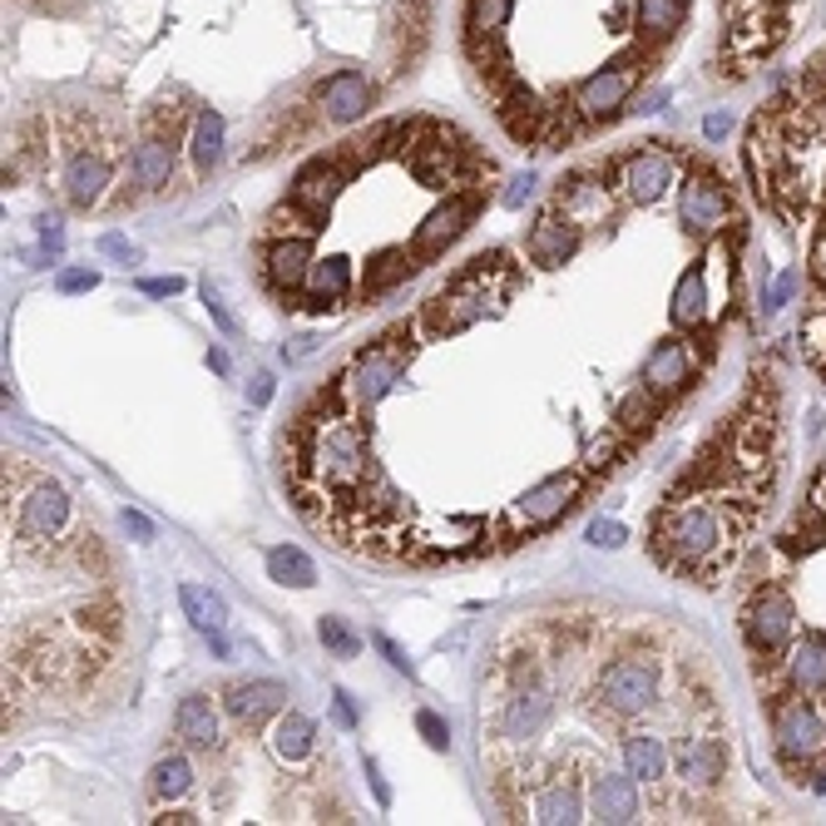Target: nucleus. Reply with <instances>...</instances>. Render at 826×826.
<instances>
[{"label":"nucleus","instance_id":"14","mask_svg":"<svg viewBox=\"0 0 826 826\" xmlns=\"http://www.w3.org/2000/svg\"><path fill=\"white\" fill-rule=\"evenodd\" d=\"M743 629H747V643L757 653H777L782 643L792 639V599L787 595L752 599L747 613H743Z\"/></svg>","mask_w":826,"mask_h":826},{"label":"nucleus","instance_id":"30","mask_svg":"<svg viewBox=\"0 0 826 826\" xmlns=\"http://www.w3.org/2000/svg\"><path fill=\"white\" fill-rule=\"evenodd\" d=\"M188 149H194V164L198 174H208V168L224 158V114L218 110H198L194 120V140H188Z\"/></svg>","mask_w":826,"mask_h":826},{"label":"nucleus","instance_id":"22","mask_svg":"<svg viewBox=\"0 0 826 826\" xmlns=\"http://www.w3.org/2000/svg\"><path fill=\"white\" fill-rule=\"evenodd\" d=\"M307 272H312V248H307V238H282L268 248V278L278 292L307 288Z\"/></svg>","mask_w":826,"mask_h":826},{"label":"nucleus","instance_id":"4","mask_svg":"<svg viewBox=\"0 0 826 826\" xmlns=\"http://www.w3.org/2000/svg\"><path fill=\"white\" fill-rule=\"evenodd\" d=\"M723 545V515L713 505H678L659 525V549L673 565H698Z\"/></svg>","mask_w":826,"mask_h":826},{"label":"nucleus","instance_id":"40","mask_svg":"<svg viewBox=\"0 0 826 826\" xmlns=\"http://www.w3.org/2000/svg\"><path fill=\"white\" fill-rule=\"evenodd\" d=\"M401 278H411V252H381L372 262V272H366V292H386Z\"/></svg>","mask_w":826,"mask_h":826},{"label":"nucleus","instance_id":"27","mask_svg":"<svg viewBox=\"0 0 826 826\" xmlns=\"http://www.w3.org/2000/svg\"><path fill=\"white\" fill-rule=\"evenodd\" d=\"M268 579L288 589H312L317 585V565L302 555L298 545H272L268 549Z\"/></svg>","mask_w":826,"mask_h":826},{"label":"nucleus","instance_id":"2","mask_svg":"<svg viewBox=\"0 0 826 826\" xmlns=\"http://www.w3.org/2000/svg\"><path fill=\"white\" fill-rule=\"evenodd\" d=\"M500 262H505L500 252H495V258H475L471 268H465L446 292H441V298H431L426 302V327H431V332H436V337L465 332V327H475L481 317L500 312L505 292L491 282V278H500Z\"/></svg>","mask_w":826,"mask_h":826},{"label":"nucleus","instance_id":"47","mask_svg":"<svg viewBox=\"0 0 826 826\" xmlns=\"http://www.w3.org/2000/svg\"><path fill=\"white\" fill-rule=\"evenodd\" d=\"M100 252H104V258H120V262H134V258H140V248H134L130 238H120V233H104V238H100Z\"/></svg>","mask_w":826,"mask_h":826},{"label":"nucleus","instance_id":"25","mask_svg":"<svg viewBox=\"0 0 826 826\" xmlns=\"http://www.w3.org/2000/svg\"><path fill=\"white\" fill-rule=\"evenodd\" d=\"M130 178L140 188H164L168 178H174V144L158 140V134H154V140H144L140 149L130 154Z\"/></svg>","mask_w":826,"mask_h":826},{"label":"nucleus","instance_id":"13","mask_svg":"<svg viewBox=\"0 0 826 826\" xmlns=\"http://www.w3.org/2000/svg\"><path fill=\"white\" fill-rule=\"evenodd\" d=\"M589 812H595V822H633L639 817V777H633L629 767L623 772H599L595 782H589Z\"/></svg>","mask_w":826,"mask_h":826},{"label":"nucleus","instance_id":"29","mask_svg":"<svg viewBox=\"0 0 826 826\" xmlns=\"http://www.w3.org/2000/svg\"><path fill=\"white\" fill-rule=\"evenodd\" d=\"M792 683L802 688V693H826V643L822 639H802L797 649H792Z\"/></svg>","mask_w":826,"mask_h":826},{"label":"nucleus","instance_id":"1","mask_svg":"<svg viewBox=\"0 0 826 826\" xmlns=\"http://www.w3.org/2000/svg\"><path fill=\"white\" fill-rule=\"evenodd\" d=\"M307 471L317 475L327 495H352L362 491V481L372 475V451L366 436L352 426V416H332L327 426L312 431V446H307Z\"/></svg>","mask_w":826,"mask_h":826},{"label":"nucleus","instance_id":"46","mask_svg":"<svg viewBox=\"0 0 826 826\" xmlns=\"http://www.w3.org/2000/svg\"><path fill=\"white\" fill-rule=\"evenodd\" d=\"M204 307H208V317H214V322L224 327V332H238V317L228 312L224 298H218V288H208V282H204Z\"/></svg>","mask_w":826,"mask_h":826},{"label":"nucleus","instance_id":"35","mask_svg":"<svg viewBox=\"0 0 826 826\" xmlns=\"http://www.w3.org/2000/svg\"><path fill=\"white\" fill-rule=\"evenodd\" d=\"M633 16L649 40H669L683 25V0H633Z\"/></svg>","mask_w":826,"mask_h":826},{"label":"nucleus","instance_id":"18","mask_svg":"<svg viewBox=\"0 0 826 826\" xmlns=\"http://www.w3.org/2000/svg\"><path fill=\"white\" fill-rule=\"evenodd\" d=\"M342 184H347V168L337 164V158H317V164H307L298 174V184H292V204L307 208L312 218H322L327 208L337 204Z\"/></svg>","mask_w":826,"mask_h":826},{"label":"nucleus","instance_id":"26","mask_svg":"<svg viewBox=\"0 0 826 826\" xmlns=\"http://www.w3.org/2000/svg\"><path fill=\"white\" fill-rule=\"evenodd\" d=\"M347 292H352V262H347V258H322V262H312V272H307V298H312L317 307L342 302Z\"/></svg>","mask_w":826,"mask_h":826},{"label":"nucleus","instance_id":"28","mask_svg":"<svg viewBox=\"0 0 826 826\" xmlns=\"http://www.w3.org/2000/svg\"><path fill=\"white\" fill-rule=\"evenodd\" d=\"M673 322L678 327H698L708 317V278H703V268H688L683 272V282L673 288Z\"/></svg>","mask_w":826,"mask_h":826},{"label":"nucleus","instance_id":"51","mask_svg":"<svg viewBox=\"0 0 826 826\" xmlns=\"http://www.w3.org/2000/svg\"><path fill=\"white\" fill-rule=\"evenodd\" d=\"M272 391H278V381H272V372H258V376H252V386H248V401H252V406H268V401H272Z\"/></svg>","mask_w":826,"mask_h":826},{"label":"nucleus","instance_id":"54","mask_svg":"<svg viewBox=\"0 0 826 826\" xmlns=\"http://www.w3.org/2000/svg\"><path fill=\"white\" fill-rule=\"evenodd\" d=\"M727 124H733V120H727V114H717V110H713V114H708V120H703V134H708V140H713V144H717V140H723V134H727Z\"/></svg>","mask_w":826,"mask_h":826},{"label":"nucleus","instance_id":"24","mask_svg":"<svg viewBox=\"0 0 826 826\" xmlns=\"http://www.w3.org/2000/svg\"><path fill=\"white\" fill-rule=\"evenodd\" d=\"M174 733L184 737L188 747H214L218 743V713H214V703H208L204 693H188L184 703H178V713H174Z\"/></svg>","mask_w":826,"mask_h":826},{"label":"nucleus","instance_id":"5","mask_svg":"<svg viewBox=\"0 0 826 826\" xmlns=\"http://www.w3.org/2000/svg\"><path fill=\"white\" fill-rule=\"evenodd\" d=\"M65 520H70V491L60 481H50V475H35L16 495V539H25V545L55 539Z\"/></svg>","mask_w":826,"mask_h":826},{"label":"nucleus","instance_id":"48","mask_svg":"<svg viewBox=\"0 0 826 826\" xmlns=\"http://www.w3.org/2000/svg\"><path fill=\"white\" fill-rule=\"evenodd\" d=\"M535 184H539L535 174H520V178H510V188H505V198H500V204H505V208H520L525 198L535 194Z\"/></svg>","mask_w":826,"mask_h":826},{"label":"nucleus","instance_id":"44","mask_svg":"<svg viewBox=\"0 0 826 826\" xmlns=\"http://www.w3.org/2000/svg\"><path fill=\"white\" fill-rule=\"evenodd\" d=\"M55 288L65 292V298H75V292L100 288V272H94V268H60L55 272Z\"/></svg>","mask_w":826,"mask_h":826},{"label":"nucleus","instance_id":"6","mask_svg":"<svg viewBox=\"0 0 826 826\" xmlns=\"http://www.w3.org/2000/svg\"><path fill=\"white\" fill-rule=\"evenodd\" d=\"M599 693L613 713H643L659 698V669L649 659H619L599 678Z\"/></svg>","mask_w":826,"mask_h":826},{"label":"nucleus","instance_id":"16","mask_svg":"<svg viewBox=\"0 0 826 826\" xmlns=\"http://www.w3.org/2000/svg\"><path fill=\"white\" fill-rule=\"evenodd\" d=\"M549 717H555V698H549V688L529 683V688H520V693L510 698V703H505V713H500V733H505V737H515V743H529V737L545 733Z\"/></svg>","mask_w":826,"mask_h":826},{"label":"nucleus","instance_id":"7","mask_svg":"<svg viewBox=\"0 0 826 826\" xmlns=\"http://www.w3.org/2000/svg\"><path fill=\"white\" fill-rule=\"evenodd\" d=\"M777 747L787 752L792 762L797 757H817L826 747V717L817 703H807V698H792V703L777 708Z\"/></svg>","mask_w":826,"mask_h":826},{"label":"nucleus","instance_id":"49","mask_svg":"<svg viewBox=\"0 0 826 826\" xmlns=\"http://www.w3.org/2000/svg\"><path fill=\"white\" fill-rule=\"evenodd\" d=\"M140 292L144 298H178V292H184V278H144Z\"/></svg>","mask_w":826,"mask_h":826},{"label":"nucleus","instance_id":"19","mask_svg":"<svg viewBox=\"0 0 826 826\" xmlns=\"http://www.w3.org/2000/svg\"><path fill=\"white\" fill-rule=\"evenodd\" d=\"M471 218H475V198H446L441 208H431L426 214V224L416 228V252H446L455 238H461L465 228H471Z\"/></svg>","mask_w":826,"mask_h":826},{"label":"nucleus","instance_id":"37","mask_svg":"<svg viewBox=\"0 0 826 826\" xmlns=\"http://www.w3.org/2000/svg\"><path fill=\"white\" fill-rule=\"evenodd\" d=\"M149 787H154V797H158V802H174V797H184V792L194 787V762H188V757H178V752H174V757H164V762H158V767H154Z\"/></svg>","mask_w":826,"mask_h":826},{"label":"nucleus","instance_id":"8","mask_svg":"<svg viewBox=\"0 0 826 826\" xmlns=\"http://www.w3.org/2000/svg\"><path fill=\"white\" fill-rule=\"evenodd\" d=\"M673 174H678V164L669 149H639L619 164V184L633 204H659V198L669 194Z\"/></svg>","mask_w":826,"mask_h":826},{"label":"nucleus","instance_id":"42","mask_svg":"<svg viewBox=\"0 0 826 826\" xmlns=\"http://www.w3.org/2000/svg\"><path fill=\"white\" fill-rule=\"evenodd\" d=\"M585 539H589V545H595V549H619L623 539H629V529H623L619 520H603V515H599V520H589Z\"/></svg>","mask_w":826,"mask_h":826},{"label":"nucleus","instance_id":"20","mask_svg":"<svg viewBox=\"0 0 826 826\" xmlns=\"http://www.w3.org/2000/svg\"><path fill=\"white\" fill-rule=\"evenodd\" d=\"M693 376V347L678 342V337H669V342H659L649 352V362H643V381H649L659 396H669V391H678L683 381Z\"/></svg>","mask_w":826,"mask_h":826},{"label":"nucleus","instance_id":"32","mask_svg":"<svg viewBox=\"0 0 826 826\" xmlns=\"http://www.w3.org/2000/svg\"><path fill=\"white\" fill-rule=\"evenodd\" d=\"M178 603H184V613L194 619V629H228V603L214 595V589L204 585H184L178 589Z\"/></svg>","mask_w":826,"mask_h":826},{"label":"nucleus","instance_id":"53","mask_svg":"<svg viewBox=\"0 0 826 826\" xmlns=\"http://www.w3.org/2000/svg\"><path fill=\"white\" fill-rule=\"evenodd\" d=\"M332 708H337V723L357 727V703H352V693H347V688H337V693H332Z\"/></svg>","mask_w":826,"mask_h":826},{"label":"nucleus","instance_id":"36","mask_svg":"<svg viewBox=\"0 0 826 826\" xmlns=\"http://www.w3.org/2000/svg\"><path fill=\"white\" fill-rule=\"evenodd\" d=\"M60 248H65L60 218H35V242H25L20 258H25V268H45V262H60Z\"/></svg>","mask_w":826,"mask_h":826},{"label":"nucleus","instance_id":"56","mask_svg":"<svg viewBox=\"0 0 826 826\" xmlns=\"http://www.w3.org/2000/svg\"><path fill=\"white\" fill-rule=\"evenodd\" d=\"M812 262H817V278L826 282V233L817 238V252H812Z\"/></svg>","mask_w":826,"mask_h":826},{"label":"nucleus","instance_id":"11","mask_svg":"<svg viewBox=\"0 0 826 826\" xmlns=\"http://www.w3.org/2000/svg\"><path fill=\"white\" fill-rule=\"evenodd\" d=\"M633 75H639V70H633L629 60H623V65H603L599 75H589L575 90L579 114H585V120H609V114H619L623 100H629V90H633Z\"/></svg>","mask_w":826,"mask_h":826},{"label":"nucleus","instance_id":"21","mask_svg":"<svg viewBox=\"0 0 826 826\" xmlns=\"http://www.w3.org/2000/svg\"><path fill=\"white\" fill-rule=\"evenodd\" d=\"M228 713L238 717L242 727H258L268 713H278L282 703H288V688L282 683H272V678H258V683H238V688H228Z\"/></svg>","mask_w":826,"mask_h":826},{"label":"nucleus","instance_id":"38","mask_svg":"<svg viewBox=\"0 0 826 826\" xmlns=\"http://www.w3.org/2000/svg\"><path fill=\"white\" fill-rule=\"evenodd\" d=\"M653 411H659V391H653L649 381H643V386H633L629 396H623V406H619V426H623V431H649Z\"/></svg>","mask_w":826,"mask_h":826},{"label":"nucleus","instance_id":"45","mask_svg":"<svg viewBox=\"0 0 826 826\" xmlns=\"http://www.w3.org/2000/svg\"><path fill=\"white\" fill-rule=\"evenodd\" d=\"M376 649H381V659H386V663H391V669H396V673L416 678V663L406 659V649H401V643L391 639V633H376Z\"/></svg>","mask_w":826,"mask_h":826},{"label":"nucleus","instance_id":"3","mask_svg":"<svg viewBox=\"0 0 826 826\" xmlns=\"http://www.w3.org/2000/svg\"><path fill=\"white\" fill-rule=\"evenodd\" d=\"M391 342H396V337H381L376 347L357 352L352 362L342 366V376H337L332 396L342 401L352 416H366V411H372L381 396H391V391H396L401 372H406V352H401V347H391Z\"/></svg>","mask_w":826,"mask_h":826},{"label":"nucleus","instance_id":"10","mask_svg":"<svg viewBox=\"0 0 826 826\" xmlns=\"http://www.w3.org/2000/svg\"><path fill=\"white\" fill-rule=\"evenodd\" d=\"M678 218H683L688 233H698V238H708V233H717L727 224V194L723 184H717L713 174H693L683 184V204H678Z\"/></svg>","mask_w":826,"mask_h":826},{"label":"nucleus","instance_id":"15","mask_svg":"<svg viewBox=\"0 0 826 826\" xmlns=\"http://www.w3.org/2000/svg\"><path fill=\"white\" fill-rule=\"evenodd\" d=\"M317 100H322V114L332 124H357L372 110V80H366L362 70H337V75L317 90Z\"/></svg>","mask_w":826,"mask_h":826},{"label":"nucleus","instance_id":"34","mask_svg":"<svg viewBox=\"0 0 826 826\" xmlns=\"http://www.w3.org/2000/svg\"><path fill=\"white\" fill-rule=\"evenodd\" d=\"M535 822H549V826H559V822H585V802H579V792L569 787V782H555V787H545L539 792V802H535Z\"/></svg>","mask_w":826,"mask_h":826},{"label":"nucleus","instance_id":"55","mask_svg":"<svg viewBox=\"0 0 826 826\" xmlns=\"http://www.w3.org/2000/svg\"><path fill=\"white\" fill-rule=\"evenodd\" d=\"M366 777H372V792H376V802H381V807H386V802H391V787H386V782H381L376 762H366Z\"/></svg>","mask_w":826,"mask_h":826},{"label":"nucleus","instance_id":"52","mask_svg":"<svg viewBox=\"0 0 826 826\" xmlns=\"http://www.w3.org/2000/svg\"><path fill=\"white\" fill-rule=\"evenodd\" d=\"M120 520H124V529H130L134 539H140V545H149V539H154V520H144L140 510H124Z\"/></svg>","mask_w":826,"mask_h":826},{"label":"nucleus","instance_id":"17","mask_svg":"<svg viewBox=\"0 0 826 826\" xmlns=\"http://www.w3.org/2000/svg\"><path fill=\"white\" fill-rule=\"evenodd\" d=\"M110 178H114V164L100 149H75L65 164V198L75 208H94L104 198V188H110Z\"/></svg>","mask_w":826,"mask_h":826},{"label":"nucleus","instance_id":"31","mask_svg":"<svg viewBox=\"0 0 826 826\" xmlns=\"http://www.w3.org/2000/svg\"><path fill=\"white\" fill-rule=\"evenodd\" d=\"M623 767H629L639 782H659L663 772H669V752H663L659 737L639 733V737H629V743H623Z\"/></svg>","mask_w":826,"mask_h":826},{"label":"nucleus","instance_id":"57","mask_svg":"<svg viewBox=\"0 0 826 826\" xmlns=\"http://www.w3.org/2000/svg\"><path fill=\"white\" fill-rule=\"evenodd\" d=\"M208 366H214V372H228V357L214 347V352H208Z\"/></svg>","mask_w":826,"mask_h":826},{"label":"nucleus","instance_id":"23","mask_svg":"<svg viewBox=\"0 0 826 826\" xmlns=\"http://www.w3.org/2000/svg\"><path fill=\"white\" fill-rule=\"evenodd\" d=\"M678 777L693 782V787H713L723 777V743L717 737H693V743L678 747Z\"/></svg>","mask_w":826,"mask_h":826},{"label":"nucleus","instance_id":"50","mask_svg":"<svg viewBox=\"0 0 826 826\" xmlns=\"http://www.w3.org/2000/svg\"><path fill=\"white\" fill-rule=\"evenodd\" d=\"M797 282H802V272H782L777 282H772V292H767V307H782L792 298V292H797Z\"/></svg>","mask_w":826,"mask_h":826},{"label":"nucleus","instance_id":"43","mask_svg":"<svg viewBox=\"0 0 826 826\" xmlns=\"http://www.w3.org/2000/svg\"><path fill=\"white\" fill-rule=\"evenodd\" d=\"M416 727H421V737H426V747H436V752L451 747V727H446V717H441V713L421 708V713H416Z\"/></svg>","mask_w":826,"mask_h":826},{"label":"nucleus","instance_id":"12","mask_svg":"<svg viewBox=\"0 0 826 826\" xmlns=\"http://www.w3.org/2000/svg\"><path fill=\"white\" fill-rule=\"evenodd\" d=\"M579 248V218H569L565 208H549L545 218H539L535 228H529L525 238V252L529 262H539V268H559V262H569Z\"/></svg>","mask_w":826,"mask_h":826},{"label":"nucleus","instance_id":"41","mask_svg":"<svg viewBox=\"0 0 826 826\" xmlns=\"http://www.w3.org/2000/svg\"><path fill=\"white\" fill-rule=\"evenodd\" d=\"M510 20V0H471V25L475 35H495Z\"/></svg>","mask_w":826,"mask_h":826},{"label":"nucleus","instance_id":"39","mask_svg":"<svg viewBox=\"0 0 826 826\" xmlns=\"http://www.w3.org/2000/svg\"><path fill=\"white\" fill-rule=\"evenodd\" d=\"M317 639L327 643V653L332 659H357L362 653V639H357V629L347 619H337V613H327L322 623H317Z\"/></svg>","mask_w":826,"mask_h":826},{"label":"nucleus","instance_id":"33","mask_svg":"<svg viewBox=\"0 0 826 826\" xmlns=\"http://www.w3.org/2000/svg\"><path fill=\"white\" fill-rule=\"evenodd\" d=\"M312 737H317L312 717L288 713V717H278V727H272V752H278L282 762H302L307 752H312Z\"/></svg>","mask_w":826,"mask_h":826},{"label":"nucleus","instance_id":"9","mask_svg":"<svg viewBox=\"0 0 826 826\" xmlns=\"http://www.w3.org/2000/svg\"><path fill=\"white\" fill-rule=\"evenodd\" d=\"M579 471H559V475H549V481H539L535 491H525L520 495V505H515V515H520V525L529 529H539V525H555L559 515L569 510V505L579 500Z\"/></svg>","mask_w":826,"mask_h":826}]
</instances>
